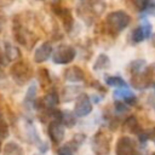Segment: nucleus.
Segmentation results:
<instances>
[{"instance_id":"4be33fe9","label":"nucleus","mask_w":155,"mask_h":155,"mask_svg":"<svg viewBox=\"0 0 155 155\" xmlns=\"http://www.w3.org/2000/svg\"><path fill=\"white\" fill-rule=\"evenodd\" d=\"M130 38H131V41H132L133 44H138V42H142L143 40H145L142 27H140V25L136 27V28L132 30V33H131Z\"/></svg>"},{"instance_id":"4468645a","label":"nucleus","mask_w":155,"mask_h":155,"mask_svg":"<svg viewBox=\"0 0 155 155\" xmlns=\"http://www.w3.org/2000/svg\"><path fill=\"white\" fill-rule=\"evenodd\" d=\"M122 130L127 133H132V134H139V132L142 131L140 128V125L137 120V117L134 115H131L128 116L124 124H122Z\"/></svg>"},{"instance_id":"c756f323","label":"nucleus","mask_w":155,"mask_h":155,"mask_svg":"<svg viewBox=\"0 0 155 155\" xmlns=\"http://www.w3.org/2000/svg\"><path fill=\"white\" fill-rule=\"evenodd\" d=\"M4 57H5V54L0 51V64H4V62H5V59H4Z\"/></svg>"},{"instance_id":"393cba45","label":"nucleus","mask_w":155,"mask_h":155,"mask_svg":"<svg viewBox=\"0 0 155 155\" xmlns=\"http://www.w3.org/2000/svg\"><path fill=\"white\" fill-rule=\"evenodd\" d=\"M139 25H140V27H142V29H143L144 38H145V39H149V38H150V35H151V28H153L151 23H150L148 19H144V18H143V21H142V23H140Z\"/></svg>"},{"instance_id":"7ed1b4c3","label":"nucleus","mask_w":155,"mask_h":155,"mask_svg":"<svg viewBox=\"0 0 155 155\" xmlns=\"http://www.w3.org/2000/svg\"><path fill=\"white\" fill-rule=\"evenodd\" d=\"M91 147L96 155H108L110 151V137L99 131L93 136Z\"/></svg>"},{"instance_id":"c85d7f7f","label":"nucleus","mask_w":155,"mask_h":155,"mask_svg":"<svg viewBox=\"0 0 155 155\" xmlns=\"http://www.w3.org/2000/svg\"><path fill=\"white\" fill-rule=\"evenodd\" d=\"M58 155H73V154H71V150L67 145H64L58 149Z\"/></svg>"},{"instance_id":"bb28decb","label":"nucleus","mask_w":155,"mask_h":155,"mask_svg":"<svg viewBox=\"0 0 155 155\" xmlns=\"http://www.w3.org/2000/svg\"><path fill=\"white\" fill-rule=\"evenodd\" d=\"M114 107H115V110H116L117 113H120V114H124V113H126V111L130 110V108L127 107V104H125V103L121 102V101H116V102L114 103Z\"/></svg>"},{"instance_id":"ddd939ff","label":"nucleus","mask_w":155,"mask_h":155,"mask_svg":"<svg viewBox=\"0 0 155 155\" xmlns=\"http://www.w3.org/2000/svg\"><path fill=\"white\" fill-rule=\"evenodd\" d=\"M64 75V79L68 80V81H71V82H79V81H82L85 79V74L82 71V69L80 67H69L64 70L63 73Z\"/></svg>"},{"instance_id":"20e7f679","label":"nucleus","mask_w":155,"mask_h":155,"mask_svg":"<svg viewBox=\"0 0 155 155\" xmlns=\"http://www.w3.org/2000/svg\"><path fill=\"white\" fill-rule=\"evenodd\" d=\"M75 56H76V51L73 46L67 45V44H62L53 52L52 59L56 64H68V63L73 62Z\"/></svg>"},{"instance_id":"f8f14e48","label":"nucleus","mask_w":155,"mask_h":155,"mask_svg":"<svg viewBox=\"0 0 155 155\" xmlns=\"http://www.w3.org/2000/svg\"><path fill=\"white\" fill-rule=\"evenodd\" d=\"M114 97L116 99H120L121 102H124L125 104H130L133 105L137 102V97L136 94L128 88V87H124V88H117L116 91H114Z\"/></svg>"},{"instance_id":"a878e982","label":"nucleus","mask_w":155,"mask_h":155,"mask_svg":"<svg viewBox=\"0 0 155 155\" xmlns=\"http://www.w3.org/2000/svg\"><path fill=\"white\" fill-rule=\"evenodd\" d=\"M8 136V125L5 121L2 114L0 113V137L1 138H6Z\"/></svg>"},{"instance_id":"0eeeda50","label":"nucleus","mask_w":155,"mask_h":155,"mask_svg":"<svg viewBox=\"0 0 155 155\" xmlns=\"http://www.w3.org/2000/svg\"><path fill=\"white\" fill-rule=\"evenodd\" d=\"M115 154L116 155H137L138 151H137L136 142L128 136L120 137L115 145Z\"/></svg>"},{"instance_id":"f3484780","label":"nucleus","mask_w":155,"mask_h":155,"mask_svg":"<svg viewBox=\"0 0 155 155\" xmlns=\"http://www.w3.org/2000/svg\"><path fill=\"white\" fill-rule=\"evenodd\" d=\"M2 155H23V149L16 142H8L4 147Z\"/></svg>"},{"instance_id":"c9c22d12","label":"nucleus","mask_w":155,"mask_h":155,"mask_svg":"<svg viewBox=\"0 0 155 155\" xmlns=\"http://www.w3.org/2000/svg\"><path fill=\"white\" fill-rule=\"evenodd\" d=\"M154 142H155V139H154Z\"/></svg>"},{"instance_id":"473e14b6","label":"nucleus","mask_w":155,"mask_h":155,"mask_svg":"<svg viewBox=\"0 0 155 155\" xmlns=\"http://www.w3.org/2000/svg\"><path fill=\"white\" fill-rule=\"evenodd\" d=\"M151 155H155V153H153V154H151Z\"/></svg>"},{"instance_id":"f03ea898","label":"nucleus","mask_w":155,"mask_h":155,"mask_svg":"<svg viewBox=\"0 0 155 155\" xmlns=\"http://www.w3.org/2000/svg\"><path fill=\"white\" fill-rule=\"evenodd\" d=\"M131 85L137 90H145L155 85V63L147 67L142 73L131 75Z\"/></svg>"},{"instance_id":"1a4fd4ad","label":"nucleus","mask_w":155,"mask_h":155,"mask_svg":"<svg viewBox=\"0 0 155 155\" xmlns=\"http://www.w3.org/2000/svg\"><path fill=\"white\" fill-rule=\"evenodd\" d=\"M52 54V45L48 41L42 42L34 52V62L35 63H42L47 61Z\"/></svg>"},{"instance_id":"6ab92c4d","label":"nucleus","mask_w":155,"mask_h":155,"mask_svg":"<svg viewBox=\"0 0 155 155\" xmlns=\"http://www.w3.org/2000/svg\"><path fill=\"white\" fill-rule=\"evenodd\" d=\"M105 84L108 86H111V87H119V88H124V87H127V84L126 81L120 78V76H111V75H107L105 79H104Z\"/></svg>"},{"instance_id":"dca6fc26","label":"nucleus","mask_w":155,"mask_h":155,"mask_svg":"<svg viewBox=\"0 0 155 155\" xmlns=\"http://www.w3.org/2000/svg\"><path fill=\"white\" fill-rule=\"evenodd\" d=\"M147 68V62L144 59H134L128 64V71L131 75H137Z\"/></svg>"},{"instance_id":"7c9ffc66","label":"nucleus","mask_w":155,"mask_h":155,"mask_svg":"<svg viewBox=\"0 0 155 155\" xmlns=\"http://www.w3.org/2000/svg\"><path fill=\"white\" fill-rule=\"evenodd\" d=\"M151 41H153V45L155 46V34L153 35V38H151Z\"/></svg>"},{"instance_id":"412c9836","label":"nucleus","mask_w":155,"mask_h":155,"mask_svg":"<svg viewBox=\"0 0 155 155\" xmlns=\"http://www.w3.org/2000/svg\"><path fill=\"white\" fill-rule=\"evenodd\" d=\"M38 78H39V84L42 88H47V86H50L51 79H50V73L47 71V69H45V68L39 69Z\"/></svg>"},{"instance_id":"9b49d317","label":"nucleus","mask_w":155,"mask_h":155,"mask_svg":"<svg viewBox=\"0 0 155 155\" xmlns=\"http://www.w3.org/2000/svg\"><path fill=\"white\" fill-rule=\"evenodd\" d=\"M53 12L56 13L57 17L61 18L62 23H63V27L65 28V30H70L71 27H73V17H71V13L69 11V8H65V7H62V6H56L53 7Z\"/></svg>"},{"instance_id":"5701e85b","label":"nucleus","mask_w":155,"mask_h":155,"mask_svg":"<svg viewBox=\"0 0 155 155\" xmlns=\"http://www.w3.org/2000/svg\"><path fill=\"white\" fill-rule=\"evenodd\" d=\"M35 97H36V86L35 85H30V87L27 91L25 98H24V103L27 105H33L35 103Z\"/></svg>"},{"instance_id":"39448f33","label":"nucleus","mask_w":155,"mask_h":155,"mask_svg":"<svg viewBox=\"0 0 155 155\" xmlns=\"http://www.w3.org/2000/svg\"><path fill=\"white\" fill-rule=\"evenodd\" d=\"M31 68L25 62H17L11 67V75L13 80L19 85L28 82L31 78Z\"/></svg>"},{"instance_id":"6e6552de","label":"nucleus","mask_w":155,"mask_h":155,"mask_svg":"<svg viewBox=\"0 0 155 155\" xmlns=\"http://www.w3.org/2000/svg\"><path fill=\"white\" fill-rule=\"evenodd\" d=\"M91 111H92V102L90 97L85 93L79 94L75 103V108H74V115L78 117H84L88 115Z\"/></svg>"},{"instance_id":"a211bd4d","label":"nucleus","mask_w":155,"mask_h":155,"mask_svg":"<svg viewBox=\"0 0 155 155\" xmlns=\"http://www.w3.org/2000/svg\"><path fill=\"white\" fill-rule=\"evenodd\" d=\"M4 54H5V57H6L8 61H15V59H17V58L21 57L19 48H17L16 46H13V45L10 44V42H6V44H5Z\"/></svg>"},{"instance_id":"b1692460","label":"nucleus","mask_w":155,"mask_h":155,"mask_svg":"<svg viewBox=\"0 0 155 155\" xmlns=\"http://www.w3.org/2000/svg\"><path fill=\"white\" fill-rule=\"evenodd\" d=\"M68 127H73L75 124V115H73L70 111H64L62 113V122Z\"/></svg>"},{"instance_id":"cd10ccee","label":"nucleus","mask_w":155,"mask_h":155,"mask_svg":"<svg viewBox=\"0 0 155 155\" xmlns=\"http://www.w3.org/2000/svg\"><path fill=\"white\" fill-rule=\"evenodd\" d=\"M142 13L145 16H155V1H149Z\"/></svg>"},{"instance_id":"f704fd0d","label":"nucleus","mask_w":155,"mask_h":155,"mask_svg":"<svg viewBox=\"0 0 155 155\" xmlns=\"http://www.w3.org/2000/svg\"><path fill=\"white\" fill-rule=\"evenodd\" d=\"M154 90H155V85H154Z\"/></svg>"},{"instance_id":"423d86ee","label":"nucleus","mask_w":155,"mask_h":155,"mask_svg":"<svg viewBox=\"0 0 155 155\" xmlns=\"http://www.w3.org/2000/svg\"><path fill=\"white\" fill-rule=\"evenodd\" d=\"M13 35H15V38H16V40H17V42H19L21 45H23V46H27V47H30L31 45H30V42H29V40H31V42L34 44L35 42V35L29 30V29H27L22 23H21V21H15V23H13Z\"/></svg>"},{"instance_id":"f257e3e1","label":"nucleus","mask_w":155,"mask_h":155,"mask_svg":"<svg viewBox=\"0 0 155 155\" xmlns=\"http://www.w3.org/2000/svg\"><path fill=\"white\" fill-rule=\"evenodd\" d=\"M131 23V16L121 10L117 11H113L110 13H108L107 19H105V24L109 29L110 33H113L114 35L121 33L125 28L128 27V24Z\"/></svg>"},{"instance_id":"72a5a7b5","label":"nucleus","mask_w":155,"mask_h":155,"mask_svg":"<svg viewBox=\"0 0 155 155\" xmlns=\"http://www.w3.org/2000/svg\"><path fill=\"white\" fill-rule=\"evenodd\" d=\"M0 150H1V144H0Z\"/></svg>"},{"instance_id":"9d476101","label":"nucleus","mask_w":155,"mask_h":155,"mask_svg":"<svg viewBox=\"0 0 155 155\" xmlns=\"http://www.w3.org/2000/svg\"><path fill=\"white\" fill-rule=\"evenodd\" d=\"M47 133L54 144H59L64 138V127L59 122H51L48 124Z\"/></svg>"},{"instance_id":"2f4dec72","label":"nucleus","mask_w":155,"mask_h":155,"mask_svg":"<svg viewBox=\"0 0 155 155\" xmlns=\"http://www.w3.org/2000/svg\"><path fill=\"white\" fill-rule=\"evenodd\" d=\"M137 155H143V154H139V153H138V154H137Z\"/></svg>"},{"instance_id":"2eb2a0df","label":"nucleus","mask_w":155,"mask_h":155,"mask_svg":"<svg viewBox=\"0 0 155 155\" xmlns=\"http://www.w3.org/2000/svg\"><path fill=\"white\" fill-rule=\"evenodd\" d=\"M59 102V97H58V93L54 91V90H51L48 91V93L42 98V101L40 102L42 104L44 108L46 109H54V107L58 104Z\"/></svg>"},{"instance_id":"aec40b11","label":"nucleus","mask_w":155,"mask_h":155,"mask_svg":"<svg viewBox=\"0 0 155 155\" xmlns=\"http://www.w3.org/2000/svg\"><path fill=\"white\" fill-rule=\"evenodd\" d=\"M109 65H110V59H109V57L107 56V54H99L98 57H97V59H96V62H94V64H93V69L94 70H102V69H107V68H109Z\"/></svg>"}]
</instances>
